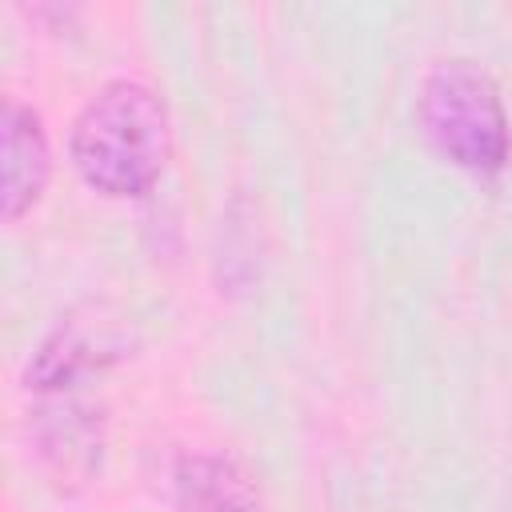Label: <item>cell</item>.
Here are the masks:
<instances>
[{
    "label": "cell",
    "instance_id": "obj_1",
    "mask_svg": "<svg viewBox=\"0 0 512 512\" xmlns=\"http://www.w3.org/2000/svg\"><path fill=\"white\" fill-rule=\"evenodd\" d=\"M68 152L88 188L144 196L168 164V112L148 84L108 80L76 112Z\"/></svg>",
    "mask_w": 512,
    "mask_h": 512
},
{
    "label": "cell",
    "instance_id": "obj_2",
    "mask_svg": "<svg viewBox=\"0 0 512 512\" xmlns=\"http://www.w3.org/2000/svg\"><path fill=\"white\" fill-rule=\"evenodd\" d=\"M420 124L436 152L472 176H496L512 152V128L496 80L468 56L436 60L420 80Z\"/></svg>",
    "mask_w": 512,
    "mask_h": 512
},
{
    "label": "cell",
    "instance_id": "obj_3",
    "mask_svg": "<svg viewBox=\"0 0 512 512\" xmlns=\"http://www.w3.org/2000/svg\"><path fill=\"white\" fill-rule=\"evenodd\" d=\"M128 340L116 320H108L100 308L88 312H68L60 324L40 340V348L28 360V388L44 392H76L92 372L124 356Z\"/></svg>",
    "mask_w": 512,
    "mask_h": 512
},
{
    "label": "cell",
    "instance_id": "obj_4",
    "mask_svg": "<svg viewBox=\"0 0 512 512\" xmlns=\"http://www.w3.org/2000/svg\"><path fill=\"white\" fill-rule=\"evenodd\" d=\"M32 432L44 464L60 480H84L100 464V448H104L100 408L80 400L76 392H44V404L32 416Z\"/></svg>",
    "mask_w": 512,
    "mask_h": 512
},
{
    "label": "cell",
    "instance_id": "obj_5",
    "mask_svg": "<svg viewBox=\"0 0 512 512\" xmlns=\"http://www.w3.org/2000/svg\"><path fill=\"white\" fill-rule=\"evenodd\" d=\"M0 208L8 220L24 216L52 172V152H48V132L36 116V108L20 104L16 96L4 100L0 116Z\"/></svg>",
    "mask_w": 512,
    "mask_h": 512
},
{
    "label": "cell",
    "instance_id": "obj_6",
    "mask_svg": "<svg viewBox=\"0 0 512 512\" xmlns=\"http://www.w3.org/2000/svg\"><path fill=\"white\" fill-rule=\"evenodd\" d=\"M168 480L180 512H260V484L236 456L184 452Z\"/></svg>",
    "mask_w": 512,
    "mask_h": 512
}]
</instances>
